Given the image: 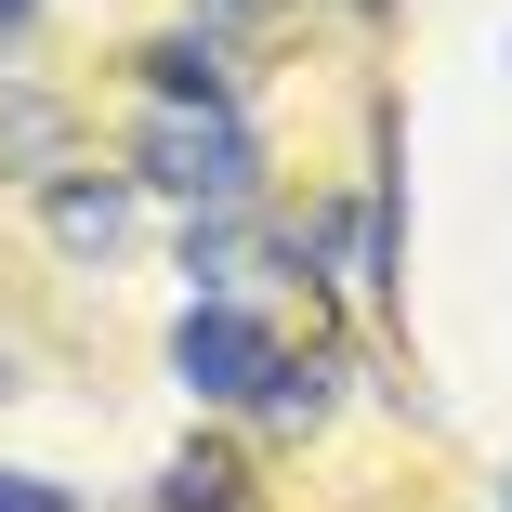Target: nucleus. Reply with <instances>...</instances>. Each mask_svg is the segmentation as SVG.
I'll list each match as a JSON object with an SVG mask.
<instances>
[{"instance_id": "nucleus-1", "label": "nucleus", "mask_w": 512, "mask_h": 512, "mask_svg": "<svg viewBox=\"0 0 512 512\" xmlns=\"http://www.w3.org/2000/svg\"><path fill=\"white\" fill-rule=\"evenodd\" d=\"M250 171H263V145H250L237 106H158V119H145V184L197 197V211H237Z\"/></svg>"}, {"instance_id": "nucleus-2", "label": "nucleus", "mask_w": 512, "mask_h": 512, "mask_svg": "<svg viewBox=\"0 0 512 512\" xmlns=\"http://www.w3.org/2000/svg\"><path fill=\"white\" fill-rule=\"evenodd\" d=\"M171 368H184V394L237 407V394H263L276 342H263V316H237V302H184V329H171Z\"/></svg>"}, {"instance_id": "nucleus-3", "label": "nucleus", "mask_w": 512, "mask_h": 512, "mask_svg": "<svg viewBox=\"0 0 512 512\" xmlns=\"http://www.w3.org/2000/svg\"><path fill=\"white\" fill-rule=\"evenodd\" d=\"M145 92L158 106H237V66L211 27H171V40H145Z\"/></svg>"}, {"instance_id": "nucleus-4", "label": "nucleus", "mask_w": 512, "mask_h": 512, "mask_svg": "<svg viewBox=\"0 0 512 512\" xmlns=\"http://www.w3.org/2000/svg\"><path fill=\"white\" fill-rule=\"evenodd\" d=\"M119 237H132V184H53V250L106 263Z\"/></svg>"}, {"instance_id": "nucleus-5", "label": "nucleus", "mask_w": 512, "mask_h": 512, "mask_svg": "<svg viewBox=\"0 0 512 512\" xmlns=\"http://www.w3.org/2000/svg\"><path fill=\"white\" fill-rule=\"evenodd\" d=\"M237 499H250L237 447H184V460L158 473V512H237Z\"/></svg>"}, {"instance_id": "nucleus-6", "label": "nucleus", "mask_w": 512, "mask_h": 512, "mask_svg": "<svg viewBox=\"0 0 512 512\" xmlns=\"http://www.w3.org/2000/svg\"><path fill=\"white\" fill-rule=\"evenodd\" d=\"M40 158H66V106L53 92H0V171H40Z\"/></svg>"}, {"instance_id": "nucleus-7", "label": "nucleus", "mask_w": 512, "mask_h": 512, "mask_svg": "<svg viewBox=\"0 0 512 512\" xmlns=\"http://www.w3.org/2000/svg\"><path fill=\"white\" fill-rule=\"evenodd\" d=\"M0 512H79V499H66L53 473H0Z\"/></svg>"}, {"instance_id": "nucleus-8", "label": "nucleus", "mask_w": 512, "mask_h": 512, "mask_svg": "<svg viewBox=\"0 0 512 512\" xmlns=\"http://www.w3.org/2000/svg\"><path fill=\"white\" fill-rule=\"evenodd\" d=\"M27 14H40V0H0V27H27Z\"/></svg>"}]
</instances>
